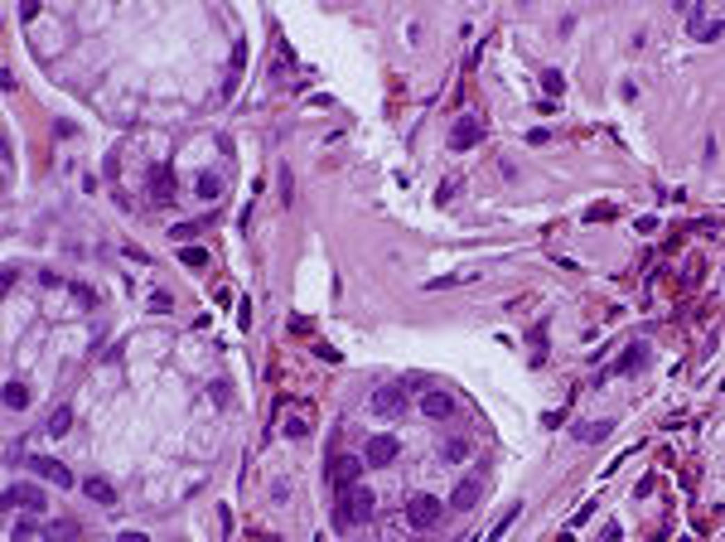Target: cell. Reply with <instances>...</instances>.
I'll return each instance as SVG.
<instances>
[{"label":"cell","mask_w":725,"mask_h":542,"mask_svg":"<svg viewBox=\"0 0 725 542\" xmlns=\"http://www.w3.org/2000/svg\"><path fill=\"white\" fill-rule=\"evenodd\" d=\"M5 407H10V412L29 407V388H24V383H5Z\"/></svg>","instance_id":"cell-15"},{"label":"cell","mask_w":725,"mask_h":542,"mask_svg":"<svg viewBox=\"0 0 725 542\" xmlns=\"http://www.w3.org/2000/svg\"><path fill=\"white\" fill-rule=\"evenodd\" d=\"M49 542H78V523H49Z\"/></svg>","instance_id":"cell-17"},{"label":"cell","mask_w":725,"mask_h":542,"mask_svg":"<svg viewBox=\"0 0 725 542\" xmlns=\"http://www.w3.org/2000/svg\"><path fill=\"white\" fill-rule=\"evenodd\" d=\"M541 88H546V93H551V97H556V93H561V88H566V78H561V73H556V68H546V73H541Z\"/></svg>","instance_id":"cell-18"},{"label":"cell","mask_w":725,"mask_h":542,"mask_svg":"<svg viewBox=\"0 0 725 542\" xmlns=\"http://www.w3.org/2000/svg\"><path fill=\"white\" fill-rule=\"evenodd\" d=\"M682 15H687V29H692L697 44H711L716 34H725V19H706L701 5H682Z\"/></svg>","instance_id":"cell-3"},{"label":"cell","mask_w":725,"mask_h":542,"mask_svg":"<svg viewBox=\"0 0 725 542\" xmlns=\"http://www.w3.org/2000/svg\"><path fill=\"white\" fill-rule=\"evenodd\" d=\"M373 412L387 417V422L402 417V412H407V392H402V388H377V392H373Z\"/></svg>","instance_id":"cell-8"},{"label":"cell","mask_w":725,"mask_h":542,"mask_svg":"<svg viewBox=\"0 0 725 542\" xmlns=\"http://www.w3.org/2000/svg\"><path fill=\"white\" fill-rule=\"evenodd\" d=\"M479 499H484V479H479V475H469V479H459V484H455V494H450V509H455V513H469Z\"/></svg>","instance_id":"cell-6"},{"label":"cell","mask_w":725,"mask_h":542,"mask_svg":"<svg viewBox=\"0 0 725 542\" xmlns=\"http://www.w3.org/2000/svg\"><path fill=\"white\" fill-rule=\"evenodd\" d=\"M199 194H204V199L218 194V175H199Z\"/></svg>","instance_id":"cell-21"},{"label":"cell","mask_w":725,"mask_h":542,"mask_svg":"<svg viewBox=\"0 0 725 542\" xmlns=\"http://www.w3.org/2000/svg\"><path fill=\"white\" fill-rule=\"evenodd\" d=\"M363 460H368L373 470L392 465V460H397V440H392V436H373V440H368V450H363Z\"/></svg>","instance_id":"cell-11"},{"label":"cell","mask_w":725,"mask_h":542,"mask_svg":"<svg viewBox=\"0 0 725 542\" xmlns=\"http://www.w3.org/2000/svg\"><path fill=\"white\" fill-rule=\"evenodd\" d=\"M358 479H363V460H334V484L339 489H358Z\"/></svg>","instance_id":"cell-12"},{"label":"cell","mask_w":725,"mask_h":542,"mask_svg":"<svg viewBox=\"0 0 725 542\" xmlns=\"http://www.w3.org/2000/svg\"><path fill=\"white\" fill-rule=\"evenodd\" d=\"M29 470H34V475H44L49 484H63V489L73 484V470H68L63 460H54V455H29Z\"/></svg>","instance_id":"cell-5"},{"label":"cell","mask_w":725,"mask_h":542,"mask_svg":"<svg viewBox=\"0 0 725 542\" xmlns=\"http://www.w3.org/2000/svg\"><path fill=\"white\" fill-rule=\"evenodd\" d=\"M179 257H184V262H189V266H204V262H208V252H204V247H184V252H179Z\"/></svg>","instance_id":"cell-20"},{"label":"cell","mask_w":725,"mask_h":542,"mask_svg":"<svg viewBox=\"0 0 725 542\" xmlns=\"http://www.w3.org/2000/svg\"><path fill=\"white\" fill-rule=\"evenodd\" d=\"M5 504H10V509H29V513L49 509V504H44V489H39V484H10V489H5Z\"/></svg>","instance_id":"cell-7"},{"label":"cell","mask_w":725,"mask_h":542,"mask_svg":"<svg viewBox=\"0 0 725 542\" xmlns=\"http://www.w3.org/2000/svg\"><path fill=\"white\" fill-rule=\"evenodd\" d=\"M479 141H484V121H479V116H459L455 131H450V145H455V150H474Z\"/></svg>","instance_id":"cell-4"},{"label":"cell","mask_w":725,"mask_h":542,"mask_svg":"<svg viewBox=\"0 0 725 542\" xmlns=\"http://www.w3.org/2000/svg\"><path fill=\"white\" fill-rule=\"evenodd\" d=\"M73 431V412L68 407H54L49 417H44V436H54V440H63V436Z\"/></svg>","instance_id":"cell-13"},{"label":"cell","mask_w":725,"mask_h":542,"mask_svg":"<svg viewBox=\"0 0 725 542\" xmlns=\"http://www.w3.org/2000/svg\"><path fill=\"white\" fill-rule=\"evenodd\" d=\"M440 513H445V504L430 499V494H416L412 504H407V523H412L416 533H430V528L440 523Z\"/></svg>","instance_id":"cell-2"},{"label":"cell","mask_w":725,"mask_h":542,"mask_svg":"<svg viewBox=\"0 0 725 542\" xmlns=\"http://www.w3.org/2000/svg\"><path fill=\"white\" fill-rule=\"evenodd\" d=\"M116 542H145V533H121Z\"/></svg>","instance_id":"cell-22"},{"label":"cell","mask_w":725,"mask_h":542,"mask_svg":"<svg viewBox=\"0 0 725 542\" xmlns=\"http://www.w3.org/2000/svg\"><path fill=\"white\" fill-rule=\"evenodd\" d=\"M421 417H430V422L455 417V397L450 392H421Z\"/></svg>","instance_id":"cell-10"},{"label":"cell","mask_w":725,"mask_h":542,"mask_svg":"<svg viewBox=\"0 0 725 542\" xmlns=\"http://www.w3.org/2000/svg\"><path fill=\"white\" fill-rule=\"evenodd\" d=\"M377 513V499H373V489H339V499H334V528H353V523H368Z\"/></svg>","instance_id":"cell-1"},{"label":"cell","mask_w":725,"mask_h":542,"mask_svg":"<svg viewBox=\"0 0 725 542\" xmlns=\"http://www.w3.org/2000/svg\"><path fill=\"white\" fill-rule=\"evenodd\" d=\"M610 431H614V422H585V427H576V440H580V445H595V440H605Z\"/></svg>","instance_id":"cell-14"},{"label":"cell","mask_w":725,"mask_h":542,"mask_svg":"<svg viewBox=\"0 0 725 542\" xmlns=\"http://www.w3.org/2000/svg\"><path fill=\"white\" fill-rule=\"evenodd\" d=\"M464 455H469V445H464L459 436H450V440H445V460H464Z\"/></svg>","instance_id":"cell-19"},{"label":"cell","mask_w":725,"mask_h":542,"mask_svg":"<svg viewBox=\"0 0 725 542\" xmlns=\"http://www.w3.org/2000/svg\"><path fill=\"white\" fill-rule=\"evenodd\" d=\"M83 489H88V499H97V504H116V489H111L106 479H88Z\"/></svg>","instance_id":"cell-16"},{"label":"cell","mask_w":725,"mask_h":542,"mask_svg":"<svg viewBox=\"0 0 725 542\" xmlns=\"http://www.w3.org/2000/svg\"><path fill=\"white\" fill-rule=\"evenodd\" d=\"M643 363H648V344H643V339H633V344L624 349V358H614V363H610V373H614V378H624V373H638Z\"/></svg>","instance_id":"cell-9"}]
</instances>
